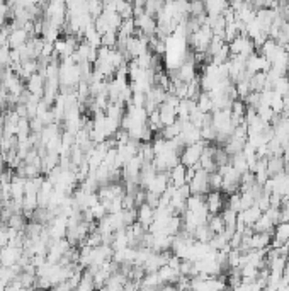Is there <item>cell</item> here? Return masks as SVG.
Wrapping results in <instances>:
<instances>
[{"label": "cell", "instance_id": "7a4b0ae2", "mask_svg": "<svg viewBox=\"0 0 289 291\" xmlns=\"http://www.w3.org/2000/svg\"><path fill=\"white\" fill-rule=\"evenodd\" d=\"M189 189L191 194H208L209 193V174L204 172L202 169L196 171V175L192 177V181L189 182Z\"/></svg>", "mask_w": 289, "mask_h": 291}, {"label": "cell", "instance_id": "603a6c76", "mask_svg": "<svg viewBox=\"0 0 289 291\" xmlns=\"http://www.w3.org/2000/svg\"><path fill=\"white\" fill-rule=\"evenodd\" d=\"M223 186V175L219 172L209 174V191H221Z\"/></svg>", "mask_w": 289, "mask_h": 291}, {"label": "cell", "instance_id": "4316f807", "mask_svg": "<svg viewBox=\"0 0 289 291\" xmlns=\"http://www.w3.org/2000/svg\"><path fill=\"white\" fill-rule=\"evenodd\" d=\"M90 213H92V216H94V220H97V221H101L102 218L108 216V210H106V206L102 203H99V204H95L94 208H90Z\"/></svg>", "mask_w": 289, "mask_h": 291}, {"label": "cell", "instance_id": "4fadbf2b", "mask_svg": "<svg viewBox=\"0 0 289 291\" xmlns=\"http://www.w3.org/2000/svg\"><path fill=\"white\" fill-rule=\"evenodd\" d=\"M185 172H187V167H184L182 164L175 165L168 174H170V186H174L175 189L185 186Z\"/></svg>", "mask_w": 289, "mask_h": 291}, {"label": "cell", "instance_id": "44dd1931", "mask_svg": "<svg viewBox=\"0 0 289 291\" xmlns=\"http://www.w3.org/2000/svg\"><path fill=\"white\" fill-rule=\"evenodd\" d=\"M272 91L276 92V94L286 97L289 94V78L288 77L277 78V80L274 82V85H272Z\"/></svg>", "mask_w": 289, "mask_h": 291}, {"label": "cell", "instance_id": "484cf974", "mask_svg": "<svg viewBox=\"0 0 289 291\" xmlns=\"http://www.w3.org/2000/svg\"><path fill=\"white\" fill-rule=\"evenodd\" d=\"M10 65H12V61H10V48L5 44V46L0 48V67L10 68Z\"/></svg>", "mask_w": 289, "mask_h": 291}, {"label": "cell", "instance_id": "8fae6325", "mask_svg": "<svg viewBox=\"0 0 289 291\" xmlns=\"http://www.w3.org/2000/svg\"><path fill=\"white\" fill-rule=\"evenodd\" d=\"M252 230H253V233H269L274 237V230H276V227H274V223L271 221V218L264 213L262 216L253 223Z\"/></svg>", "mask_w": 289, "mask_h": 291}, {"label": "cell", "instance_id": "6da1fadb", "mask_svg": "<svg viewBox=\"0 0 289 291\" xmlns=\"http://www.w3.org/2000/svg\"><path fill=\"white\" fill-rule=\"evenodd\" d=\"M208 145L209 143H206V141H199V143L185 147L184 152L181 154V164L187 169L196 167V165L199 164V158H201L202 152H204V148L208 147Z\"/></svg>", "mask_w": 289, "mask_h": 291}, {"label": "cell", "instance_id": "f546056e", "mask_svg": "<svg viewBox=\"0 0 289 291\" xmlns=\"http://www.w3.org/2000/svg\"><path fill=\"white\" fill-rule=\"evenodd\" d=\"M5 290H7V285H5V283L0 281V291H5Z\"/></svg>", "mask_w": 289, "mask_h": 291}, {"label": "cell", "instance_id": "d4e9b609", "mask_svg": "<svg viewBox=\"0 0 289 291\" xmlns=\"http://www.w3.org/2000/svg\"><path fill=\"white\" fill-rule=\"evenodd\" d=\"M253 204H255V197L252 196V193H249V191L240 193V206H242V211L252 208Z\"/></svg>", "mask_w": 289, "mask_h": 291}, {"label": "cell", "instance_id": "ac0fdd59", "mask_svg": "<svg viewBox=\"0 0 289 291\" xmlns=\"http://www.w3.org/2000/svg\"><path fill=\"white\" fill-rule=\"evenodd\" d=\"M192 237H194V240L199 242V244H209V242L213 240V237H215V233L209 230L208 225H201V227L196 228Z\"/></svg>", "mask_w": 289, "mask_h": 291}, {"label": "cell", "instance_id": "d6986e66", "mask_svg": "<svg viewBox=\"0 0 289 291\" xmlns=\"http://www.w3.org/2000/svg\"><path fill=\"white\" fill-rule=\"evenodd\" d=\"M7 227L9 228H14L16 232H26V227H27V221H26V216L24 214H12L9 220V223H7Z\"/></svg>", "mask_w": 289, "mask_h": 291}, {"label": "cell", "instance_id": "ba28073f", "mask_svg": "<svg viewBox=\"0 0 289 291\" xmlns=\"http://www.w3.org/2000/svg\"><path fill=\"white\" fill-rule=\"evenodd\" d=\"M31 39L29 33L26 29H16L9 34V39H7V46L10 50H20L22 46H26L27 41Z\"/></svg>", "mask_w": 289, "mask_h": 291}, {"label": "cell", "instance_id": "5b68a950", "mask_svg": "<svg viewBox=\"0 0 289 291\" xmlns=\"http://www.w3.org/2000/svg\"><path fill=\"white\" fill-rule=\"evenodd\" d=\"M168 186H170V174H168V172H162V174L155 175L153 181L148 184L146 191L157 194V196H162V194L167 191Z\"/></svg>", "mask_w": 289, "mask_h": 291}, {"label": "cell", "instance_id": "9a60e30c", "mask_svg": "<svg viewBox=\"0 0 289 291\" xmlns=\"http://www.w3.org/2000/svg\"><path fill=\"white\" fill-rule=\"evenodd\" d=\"M284 167H286V162H284L283 157L267 158V174H269V177H276V175L283 174Z\"/></svg>", "mask_w": 289, "mask_h": 291}, {"label": "cell", "instance_id": "cb8c5ba5", "mask_svg": "<svg viewBox=\"0 0 289 291\" xmlns=\"http://www.w3.org/2000/svg\"><path fill=\"white\" fill-rule=\"evenodd\" d=\"M116 44H118V33H114V31H109V33H106L104 36H102V46L114 50Z\"/></svg>", "mask_w": 289, "mask_h": 291}, {"label": "cell", "instance_id": "8992f818", "mask_svg": "<svg viewBox=\"0 0 289 291\" xmlns=\"http://www.w3.org/2000/svg\"><path fill=\"white\" fill-rule=\"evenodd\" d=\"M20 255H22V249H17V247H3L0 251V266H5V268H12L19 262Z\"/></svg>", "mask_w": 289, "mask_h": 291}, {"label": "cell", "instance_id": "277c9868", "mask_svg": "<svg viewBox=\"0 0 289 291\" xmlns=\"http://www.w3.org/2000/svg\"><path fill=\"white\" fill-rule=\"evenodd\" d=\"M206 206L209 214H219L226 208V199L221 191H209L206 194Z\"/></svg>", "mask_w": 289, "mask_h": 291}, {"label": "cell", "instance_id": "9c48e42d", "mask_svg": "<svg viewBox=\"0 0 289 291\" xmlns=\"http://www.w3.org/2000/svg\"><path fill=\"white\" fill-rule=\"evenodd\" d=\"M271 240H272V235L269 233H253L250 237L249 247L250 251H264L271 247Z\"/></svg>", "mask_w": 289, "mask_h": 291}, {"label": "cell", "instance_id": "83f0119b", "mask_svg": "<svg viewBox=\"0 0 289 291\" xmlns=\"http://www.w3.org/2000/svg\"><path fill=\"white\" fill-rule=\"evenodd\" d=\"M9 17L12 16H10V10L9 7H7V3L0 2V29H2L3 26H7V19H9Z\"/></svg>", "mask_w": 289, "mask_h": 291}, {"label": "cell", "instance_id": "7402d4cb", "mask_svg": "<svg viewBox=\"0 0 289 291\" xmlns=\"http://www.w3.org/2000/svg\"><path fill=\"white\" fill-rule=\"evenodd\" d=\"M232 117H243L245 119V113H247V104L243 102V100H240V99H236V100H233V104H232Z\"/></svg>", "mask_w": 289, "mask_h": 291}, {"label": "cell", "instance_id": "3957f363", "mask_svg": "<svg viewBox=\"0 0 289 291\" xmlns=\"http://www.w3.org/2000/svg\"><path fill=\"white\" fill-rule=\"evenodd\" d=\"M135 26L138 27L146 38H151L157 34V19L148 16L146 12H143L135 17Z\"/></svg>", "mask_w": 289, "mask_h": 291}, {"label": "cell", "instance_id": "e0dca14e", "mask_svg": "<svg viewBox=\"0 0 289 291\" xmlns=\"http://www.w3.org/2000/svg\"><path fill=\"white\" fill-rule=\"evenodd\" d=\"M198 109L204 114H213L215 113V102H213V97L206 92H201V96L198 97Z\"/></svg>", "mask_w": 289, "mask_h": 291}, {"label": "cell", "instance_id": "5bb4252c", "mask_svg": "<svg viewBox=\"0 0 289 291\" xmlns=\"http://www.w3.org/2000/svg\"><path fill=\"white\" fill-rule=\"evenodd\" d=\"M158 114H160V119H162L163 128L170 126V124H174L175 121H177V109L167 106V104H162V106L158 107Z\"/></svg>", "mask_w": 289, "mask_h": 291}, {"label": "cell", "instance_id": "4dcf8cb0", "mask_svg": "<svg viewBox=\"0 0 289 291\" xmlns=\"http://www.w3.org/2000/svg\"><path fill=\"white\" fill-rule=\"evenodd\" d=\"M286 272L289 274V261H288V266H286Z\"/></svg>", "mask_w": 289, "mask_h": 291}, {"label": "cell", "instance_id": "2e32d148", "mask_svg": "<svg viewBox=\"0 0 289 291\" xmlns=\"http://www.w3.org/2000/svg\"><path fill=\"white\" fill-rule=\"evenodd\" d=\"M206 225H208L209 230H211L215 235L225 233V220H223L221 213H219V214H209L208 223H206Z\"/></svg>", "mask_w": 289, "mask_h": 291}, {"label": "cell", "instance_id": "52a82bcc", "mask_svg": "<svg viewBox=\"0 0 289 291\" xmlns=\"http://www.w3.org/2000/svg\"><path fill=\"white\" fill-rule=\"evenodd\" d=\"M44 84H46V78H44L43 75L37 72V74L31 75V77L27 78L26 91L31 92L33 96L39 97V99H43V96H44Z\"/></svg>", "mask_w": 289, "mask_h": 291}, {"label": "cell", "instance_id": "7c38bea8", "mask_svg": "<svg viewBox=\"0 0 289 291\" xmlns=\"http://www.w3.org/2000/svg\"><path fill=\"white\" fill-rule=\"evenodd\" d=\"M262 211L259 210V208L253 204L252 208H249V210H243V211H240L238 213V220H242L243 223H245V227H250L252 228L253 227V223H255L257 220H259L260 216H262Z\"/></svg>", "mask_w": 289, "mask_h": 291}, {"label": "cell", "instance_id": "30bf717a", "mask_svg": "<svg viewBox=\"0 0 289 291\" xmlns=\"http://www.w3.org/2000/svg\"><path fill=\"white\" fill-rule=\"evenodd\" d=\"M153 220H155V210L151 206H148L146 203L142 204V206L138 208V223L148 232V228L151 227Z\"/></svg>", "mask_w": 289, "mask_h": 291}, {"label": "cell", "instance_id": "f1b7e54d", "mask_svg": "<svg viewBox=\"0 0 289 291\" xmlns=\"http://www.w3.org/2000/svg\"><path fill=\"white\" fill-rule=\"evenodd\" d=\"M123 291H140V283L128 279V281H126V285L123 286Z\"/></svg>", "mask_w": 289, "mask_h": 291}, {"label": "cell", "instance_id": "ffe728a7", "mask_svg": "<svg viewBox=\"0 0 289 291\" xmlns=\"http://www.w3.org/2000/svg\"><path fill=\"white\" fill-rule=\"evenodd\" d=\"M277 242H281L283 245H286L289 242V223H279L274 230V237Z\"/></svg>", "mask_w": 289, "mask_h": 291}]
</instances>
